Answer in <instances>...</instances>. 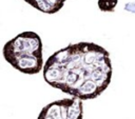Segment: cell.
Listing matches in <instances>:
<instances>
[{
    "label": "cell",
    "instance_id": "1",
    "mask_svg": "<svg viewBox=\"0 0 135 119\" xmlns=\"http://www.w3.org/2000/svg\"><path fill=\"white\" fill-rule=\"evenodd\" d=\"M112 73L109 52L97 43L84 41L55 52L42 68L47 84L80 100L101 95L111 82Z\"/></svg>",
    "mask_w": 135,
    "mask_h": 119
},
{
    "label": "cell",
    "instance_id": "2",
    "mask_svg": "<svg viewBox=\"0 0 135 119\" xmlns=\"http://www.w3.org/2000/svg\"><path fill=\"white\" fill-rule=\"evenodd\" d=\"M43 45L40 36L32 31L22 32L8 40L2 49L5 61L15 70L35 75L43 68Z\"/></svg>",
    "mask_w": 135,
    "mask_h": 119
},
{
    "label": "cell",
    "instance_id": "3",
    "mask_svg": "<svg viewBox=\"0 0 135 119\" xmlns=\"http://www.w3.org/2000/svg\"><path fill=\"white\" fill-rule=\"evenodd\" d=\"M82 100L77 97L56 100L40 112L38 119H82Z\"/></svg>",
    "mask_w": 135,
    "mask_h": 119
},
{
    "label": "cell",
    "instance_id": "4",
    "mask_svg": "<svg viewBox=\"0 0 135 119\" xmlns=\"http://www.w3.org/2000/svg\"><path fill=\"white\" fill-rule=\"evenodd\" d=\"M31 6L44 14H56L59 12L68 0H23Z\"/></svg>",
    "mask_w": 135,
    "mask_h": 119
},
{
    "label": "cell",
    "instance_id": "5",
    "mask_svg": "<svg viewBox=\"0 0 135 119\" xmlns=\"http://www.w3.org/2000/svg\"><path fill=\"white\" fill-rule=\"evenodd\" d=\"M117 4H118V0H98L97 1L98 8L101 12H105V13L114 12Z\"/></svg>",
    "mask_w": 135,
    "mask_h": 119
}]
</instances>
